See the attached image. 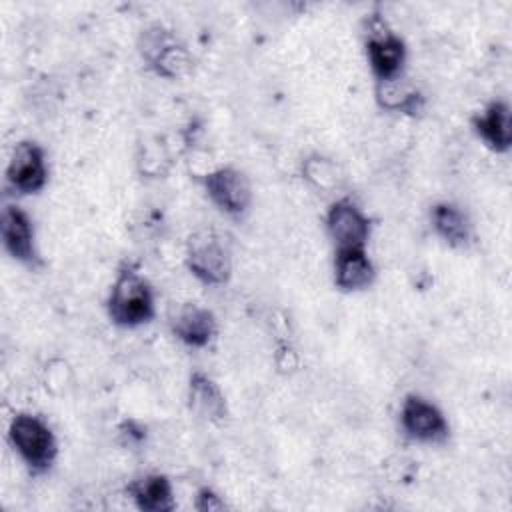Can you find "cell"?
I'll return each mask as SVG.
<instances>
[{
  "instance_id": "cell-17",
  "label": "cell",
  "mask_w": 512,
  "mask_h": 512,
  "mask_svg": "<svg viewBox=\"0 0 512 512\" xmlns=\"http://www.w3.org/2000/svg\"><path fill=\"white\" fill-rule=\"evenodd\" d=\"M376 100L382 108L404 114H416L422 110L424 104L420 92L414 86H410L404 80V76L376 82Z\"/></svg>"
},
{
  "instance_id": "cell-4",
  "label": "cell",
  "mask_w": 512,
  "mask_h": 512,
  "mask_svg": "<svg viewBox=\"0 0 512 512\" xmlns=\"http://www.w3.org/2000/svg\"><path fill=\"white\" fill-rule=\"evenodd\" d=\"M366 32V58L376 82L402 76L406 64L404 40L380 18H370Z\"/></svg>"
},
{
  "instance_id": "cell-18",
  "label": "cell",
  "mask_w": 512,
  "mask_h": 512,
  "mask_svg": "<svg viewBox=\"0 0 512 512\" xmlns=\"http://www.w3.org/2000/svg\"><path fill=\"white\" fill-rule=\"evenodd\" d=\"M302 176L318 190H330L340 182V168L334 160L312 154L302 162Z\"/></svg>"
},
{
  "instance_id": "cell-5",
  "label": "cell",
  "mask_w": 512,
  "mask_h": 512,
  "mask_svg": "<svg viewBox=\"0 0 512 512\" xmlns=\"http://www.w3.org/2000/svg\"><path fill=\"white\" fill-rule=\"evenodd\" d=\"M140 54L148 66L162 78L176 80L190 72L192 56L168 30L162 26L148 28L142 34Z\"/></svg>"
},
{
  "instance_id": "cell-8",
  "label": "cell",
  "mask_w": 512,
  "mask_h": 512,
  "mask_svg": "<svg viewBox=\"0 0 512 512\" xmlns=\"http://www.w3.org/2000/svg\"><path fill=\"white\" fill-rule=\"evenodd\" d=\"M6 182L16 194H36L48 182L46 154L38 142L22 140L14 146L8 166Z\"/></svg>"
},
{
  "instance_id": "cell-12",
  "label": "cell",
  "mask_w": 512,
  "mask_h": 512,
  "mask_svg": "<svg viewBox=\"0 0 512 512\" xmlns=\"http://www.w3.org/2000/svg\"><path fill=\"white\" fill-rule=\"evenodd\" d=\"M474 132L494 152H508L512 144L510 128V104L506 100L488 102L474 118Z\"/></svg>"
},
{
  "instance_id": "cell-10",
  "label": "cell",
  "mask_w": 512,
  "mask_h": 512,
  "mask_svg": "<svg viewBox=\"0 0 512 512\" xmlns=\"http://www.w3.org/2000/svg\"><path fill=\"white\" fill-rule=\"evenodd\" d=\"M370 228V218L348 198L336 200L326 212V232L334 250L366 248Z\"/></svg>"
},
{
  "instance_id": "cell-19",
  "label": "cell",
  "mask_w": 512,
  "mask_h": 512,
  "mask_svg": "<svg viewBox=\"0 0 512 512\" xmlns=\"http://www.w3.org/2000/svg\"><path fill=\"white\" fill-rule=\"evenodd\" d=\"M194 508L200 512H216V510H224L226 502L212 488H200L194 496Z\"/></svg>"
},
{
  "instance_id": "cell-3",
  "label": "cell",
  "mask_w": 512,
  "mask_h": 512,
  "mask_svg": "<svg viewBox=\"0 0 512 512\" xmlns=\"http://www.w3.org/2000/svg\"><path fill=\"white\" fill-rule=\"evenodd\" d=\"M186 266L190 274L208 286H220L230 280L232 254L222 236L214 230H198L186 244Z\"/></svg>"
},
{
  "instance_id": "cell-7",
  "label": "cell",
  "mask_w": 512,
  "mask_h": 512,
  "mask_svg": "<svg viewBox=\"0 0 512 512\" xmlns=\"http://www.w3.org/2000/svg\"><path fill=\"white\" fill-rule=\"evenodd\" d=\"M400 428L410 440L420 444H442L450 434L444 412L420 394H408L402 400Z\"/></svg>"
},
{
  "instance_id": "cell-2",
  "label": "cell",
  "mask_w": 512,
  "mask_h": 512,
  "mask_svg": "<svg viewBox=\"0 0 512 512\" xmlns=\"http://www.w3.org/2000/svg\"><path fill=\"white\" fill-rule=\"evenodd\" d=\"M8 442L34 474L50 470L58 456V442L50 424L30 412H18L8 424Z\"/></svg>"
},
{
  "instance_id": "cell-14",
  "label": "cell",
  "mask_w": 512,
  "mask_h": 512,
  "mask_svg": "<svg viewBox=\"0 0 512 512\" xmlns=\"http://www.w3.org/2000/svg\"><path fill=\"white\" fill-rule=\"evenodd\" d=\"M128 496L142 512H170L176 508L172 482L164 474H144L132 480Z\"/></svg>"
},
{
  "instance_id": "cell-13",
  "label": "cell",
  "mask_w": 512,
  "mask_h": 512,
  "mask_svg": "<svg viewBox=\"0 0 512 512\" xmlns=\"http://www.w3.org/2000/svg\"><path fill=\"white\" fill-rule=\"evenodd\" d=\"M376 268L366 248L334 250V284L344 292H358L374 282Z\"/></svg>"
},
{
  "instance_id": "cell-11",
  "label": "cell",
  "mask_w": 512,
  "mask_h": 512,
  "mask_svg": "<svg viewBox=\"0 0 512 512\" xmlns=\"http://www.w3.org/2000/svg\"><path fill=\"white\" fill-rule=\"evenodd\" d=\"M170 330L184 346L204 348L216 336L218 320L212 310L196 302H186L170 318Z\"/></svg>"
},
{
  "instance_id": "cell-15",
  "label": "cell",
  "mask_w": 512,
  "mask_h": 512,
  "mask_svg": "<svg viewBox=\"0 0 512 512\" xmlns=\"http://www.w3.org/2000/svg\"><path fill=\"white\" fill-rule=\"evenodd\" d=\"M188 408L206 422H220L226 418V398L220 386L204 372H194L188 380Z\"/></svg>"
},
{
  "instance_id": "cell-6",
  "label": "cell",
  "mask_w": 512,
  "mask_h": 512,
  "mask_svg": "<svg viewBox=\"0 0 512 512\" xmlns=\"http://www.w3.org/2000/svg\"><path fill=\"white\" fill-rule=\"evenodd\" d=\"M202 186L210 202L228 216H242L252 204V184L240 168H214L202 176Z\"/></svg>"
},
{
  "instance_id": "cell-9",
  "label": "cell",
  "mask_w": 512,
  "mask_h": 512,
  "mask_svg": "<svg viewBox=\"0 0 512 512\" xmlns=\"http://www.w3.org/2000/svg\"><path fill=\"white\" fill-rule=\"evenodd\" d=\"M2 246L12 260L24 266H38L40 256L36 248V232L30 214L18 204H4L0 214Z\"/></svg>"
},
{
  "instance_id": "cell-1",
  "label": "cell",
  "mask_w": 512,
  "mask_h": 512,
  "mask_svg": "<svg viewBox=\"0 0 512 512\" xmlns=\"http://www.w3.org/2000/svg\"><path fill=\"white\" fill-rule=\"evenodd\" d=\"M108 318L122 328H138L156 316L152 284L132 264H122L106 298Z\"/></svg>"
},
{
  "instance_id": "cell-16",
  "label": "cell",
  "mask_w": 512,
  "mask_h": 512,
  "mask_svg": "<svg viewBox=\"0 0 512 512\" xmlns=\"http://www.w3.org/2000/svg\"><path fill=\"white\" fill-rule=\"evenodd\" d=\"M436 236L452 248H464L472 238V224L466 212L452 202H436L430 210Z\"/></svg>"
}]
</instances>
